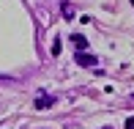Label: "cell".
<instances>
[{"label":"cell","instance_id":"3957f363","mask_svg":"<svg viewBox=\"0 0 134 129\" xmlns=\"http://www.w3.org/2000/svg\"><path fill=\"white\" fill-rule=\"evenodd\" d=\"M52 104H55V99H52V96H44V94H41L38 99H36V110H44V107H52Z\"/></svg>","mask_w":134,"mask_h":129},{"label":"cell","instance_id":"52a82bcc","mask_svg":"<svg viewBox=\"0 0 134 129\" xmlns=\"http://www.w3.org/2000/svg\"><path fill=\"white\" fill-rule=\"evenodd\" d=\"M131 6H134V0H131Z\"/></svg>","mask_w":134,"mask_h":129},{"label":"cell","instance_id":"7a4b0ae2","mask_svg":"<svg viewBox=\"0 0 134 129\" xmlns=\"http://www.w3.org/2000/svg\"><path fill=\"white\" fill-rule=\"evenodd\" d=\"M77 63H80V66H96V63H99V58L90 55V52H77Z\"/></svg>","mask_w":134,"mask_h":129},{"label":"cell","instance_id":"277c9868","mask_svg":"<svg viewBox=\"0 0 134 129\" xmlns=\"http://www.w3.org/2000/svg\"><path fill=\"white\" fill-rule=\"evenodd\" d=\"M60 50H63V41H60V36H55V41H52V55H60Z\"/></svg>","mask_w":134,"mask_h":129},{"label":"cell","instance_id":"6da1fadb","mask_svg":"<svg viewBox=\"0 0 134 129\" xmlns=\"http://www.w3.org/2000/svg\"><path fill=\"white\" fill-rule=\"evenodd\" d=\"M69 41L74 44V50H77V52H85V50H88V39H85V36H80V33H71V36H69Z\"/></svg>","mask_w":134,"mask_h":129},{"label":"cell","instance_id":"8992f818","mask_svg":"<svg viewBox=\"0 0 134 129\" xmlns=\"http://www.w3.org/2000/svg\"><path fill=\"white\" fill-rule=\"evenodd\" d=\"M126 129H134V118H126Z\"/></svg>","mask_w":134,"mask_h":129},{"label":"cell","instance_id":"5b68a950","mask_svg":"<svg viewBox=\"0 0 134 129\" xmlns=\"http://www.w3.org/2000/svg\"><path fill=\"white\" fill-rule=\"evenodd\" d=\"M60 11H63V17H66V19H71V17H74V8H71L69 3H63V8H60Z\"/></svg>","mask_w":134,"mask_h":129},{"label":"cell","instance_id":"ba28073f","mask_svg":"<svg viewBox=\"0 0 134 129\" xmlns=\"http://www.w3.org/2000/svg\"><path fill=\"white\" fill-rule=\"evenodd\" d=\"M104 129H109V126H104Z\"/></svg>","mask_w":134,"mask_h":129}]
</instances>
